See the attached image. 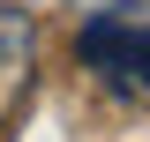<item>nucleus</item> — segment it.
I'll return each instance as SVG.
<instances>
[{
    "instance_id": "1",
    "label": "nucleus",
    "mask_w": 150,
    "mask_h": 142,
    "mask_svg": "<svg viewBox=\"0 0 150 142\" xmlns=\"http://www.w3.org/2000/svg\"><path fill=\"white\" fill-rule=\"evenodd\" d=\"M83 60L105 67V75H120L128 90H150V22L90 15V22H83Z\"/></svg>"
},
{
    "instance_id": "2",
    "label": "nucleus",
    "mask_w": 150,
    "mask_h": 142,
    "mask_svg": "<svg viewBox=\"0 0 150 142\" xmlns=\"http://www.w3.org/2000/svg\"><path fill=\"white\" fill-rule=\"evenodd\" d=\"M30 15L23 8H0V120L23 105V90H30Z\"/></svg>"
}]
</instances>
